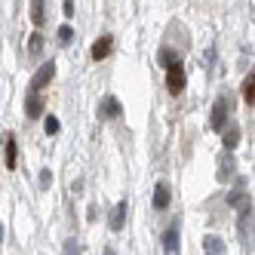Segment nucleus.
Here are the masks:
<instances>
[{"label":"nucleus","instance_id":"4be33fe9","mask_svg":"<svg viewBox=\"0 0 255 255\" xmlns=\"http://www.w3.org/2000/svg\"><path fill=\"white\" fill-rule=\"evenodd\" d=\"M52 185V172L49 169H40V188H49Z\"/></svg>","mask_w":255,"mask_h":255},{"label":"nucleus","instance_id":"9d476101","mask_svg":"<svg viewBox=\"0 0 255 255\" xmlns=\"http://www.w3.org/2000/svg\"><path fill=\"white\" fill-rule=\"evenodd\" d=\"M166 206H169V188L160 181L154 188V209H166Z\"/></svg>","mask_w":255,"mask_h":255},{"label":"nucleus","instance_id":"7ed1b4c3","mask_svg":"<svg viewBox=\"0 0 255 255\" xmlns=\"http://www.w3.org/2000/svg\"><path fill=\"white\" fill-rule=\"evenodd\" d=\"M228 99H215V105H212V117H209V123H212V129L215 132H222L225 129V123H228Z\"/></svg>","mask_w":255,"mask_h":255},{"label":"nucleus","instance_id":"393cba45","mask_svg":"<svg viewBox=\"0 0 255 255\" xmlns=\"http://www.w3.org/2000/svg\"><path fill=\"white\" fill-rule=\"evenodd\" d=\"M86 218H89V222H96V218H99V209H96V206H89V212H86Z\"/></svg>","mask_w":255,"mask_h":255},{"label":"nucleus","instance_id":"aec40b11","mask_svg":"<svg viewBox=\"0 0 255 255\" xmlns=\"http://www.w3.org/2000/svg\"><path fill=\"white\" fill-rule=\"evenodd\" d=\"M43 126H46V132H49V135H56V132H59V117H52V114H49Z\"/></svg>","mask_w":255,"mask_h":255},{"label":"nucleus","instance_id":"f257e3e1","mask_svg":"<svg viewBox=\"0 0 255 255\" xmlns=\"http://www.w3.org/2000/svg\"><path fill=\"white\" fill-rule=\"evenodd\" d=\"M237 228H240V240L243 246L252 243V206H249V200L240 206V218H237Z\"/></svg>","mask_w":255,"mask_h":255},{"label":"nucleus","instance_id":"4468645a","mask_svg":"<svg viewBox=\"0 0 255 255\" xmlns=\"http://www.w3.org/2000/svg\"><path fill=\"white\" fill-rule=\"evenodd\" d=\"M237 144H240V129H237V126H228L225 129V151H234Z\"/></svg>","mask_w":255,"mask_h":255},{"label":"nucleus","instance_id":"0eeeda50","mask_svg":"<svg viewBox=\"0 0 255 255\" xmlns=\"http://www.w3.org/2000/svg\"><path fill=\"white\" fill-rule=\"evenodd\" d=\"M203 252H206V255H225L228 249H225V240H222V237L209 234V237H203Z\"/></svg>","mask_w":255,"mask_h":255},{"label":"nucleus","instance_id":"b1692460","mask_svg":"<svg viewBox=\"0 0 255 255\" xmlns=\"http://www.w3.org/2000/svg\"><path fill=\"white\" fill-rule=\"evenodd\" d=\"M65 15H74V0H65V9H62Z\"/></svg>","mask_w":255,"mask_h":255},{"label":"nucleus","instance_id":"6ab92c4d","mask_svg":"<svg viewBox=\"0 0 255 255\" xmlns=\"http://www.w3.org/2000/svg\"><path fill=\"white\" fill-rule=\"evenodd\" d=\"M40 46H43L40 34H34V37H31V43H28V52H31V56H37V52H40Z\"/></svg>","mask_w":255,"mask_h":255},{"label":"nucleus","instance_id":"1a4fd4ad","mask_svg":"<svg viewBox=\"0 0 255 255\" xmlns=\"http://www.w3.org/2000/svg\"><path fill=\"white\" fill-rule=\"evenodd\" d=\"M123 222H126V200H120L111 212V231H123Z\"/></svg>","mask_w":255,"mask_h":255},{"label":"nucleus","instance_id":"39448f33","mask_svg":"<svg viewBox=\"0 0 255 255\" xmlns=\"http://www.w3.org/2000/svg\"><path fill=\"white\" fill-rule=\"evenodd\" d=\"M166 89H169L172 96H178L181 89H185V71H181V65L169 68V74H166Z\"/></svg>","mask_w":255,"mask_h":255},{"label":"nucleus","instance_id":"a878e982","mask_svg":"<svg viewBox=\"0 0 255 255\" xmlns=\"http://www.w3.org/2000/svg\"><path fill=\"white\" fill-rule=\"evenodd\" d=\"M0 246H3V222H0Z\"/></svg>","mask_w":255,"mask_h":255},{"label":"nucleus","instance_id":"f8f14e48","mask_svg":"<svg viewBox=\"0 0 255 255\" xmlns=\"http://www.w3.org/2000/svg\"><path fill=\"white\" fill-rule=\"evenodd\" d=\"M111 46H114V43H111V37L105 34L102 40H96V43H93V59H96V62H99V59H105L108 52H111Z\"/></svg>","mask_w":255,"mask_h":255},{"label":"nucleus","instance_id":"20e7f679","mask_svg":"<svg viewBox=\"0 0 255 255\" xmlns=\"http://www.w3.org/2000/svg\"><path fill=\"white\" fill-rule=\"evenodd\" d=\"M163 246H166L169 255H178V249H181V231H178V222H172V225L166 228V234H163Z\"/></svg>","mask_w":255,"mask_h":255},{"label":"nucleus","instance_id":"ddd939ff","mask_svg":"<svg viewBox=\"0 0 255 255\" xmlns=\"http://www.w3.org/2000/svg\"><path fill=\"white\" fill-rule=\"evenodd\" d=\"M102 114L105 117H120V102L114 96H105L102 99Z\"/></svg>","mask_w":255,"mask_h":255},{"label":"nucleus","instance_id":"423d86ee","mask_svg":"<svg viewBox=\"0 0 255 255\" xmlns=\"http://www.w3.org/2000/svg\"><path fill=\"white\" fill-rule=\"evenodd\" d=\"M234 172H237L234 154H231V151H225V154H222V160H218V178L228 181V178H234Z\"/></svg>","mask_w":255,"mask_h":255},{"label":"nucleus","instance_id":"f03ea898","mask_svg":"<svg viewBox=\"0 0 255 255\" xmlns=\"http://www.w3.org/2000/svg\"><path fill=\"white\" fill-rule=\"evenodd\" d=\"M56 77V62H46V65H40L37 68V74L31 77V93H40V89Z\"/></svg>","mask_w":255,"mask_h":255},{"label":"nucleus","instance_id":"dca6fc26","mask_svg":"<svg viewBox=\"0 0 255 255\" xmlns=\"http://www.w3.org/2000/svg\"><path fill=\"white\" fill-rule=\"evenodd\" d=\"M243 99L252 105L255 102V68L249 71V77H246V83H243Z\"/></svg>","mask_w":255,"mask_h":255},{"label":"nucleus","instance_id":"6e6552de","mask_svg":"<svg viewBox=\"0 0 255 255\" xmlns=\"http://www.w3.org/2000/svg\"><path fill=\"white\" fill-rule=\"evenodd\" d=\"M246 200H249V197H246V181H243V178H237L234 191L228 194V203H231V206H243Z\"/></svg>","mask_w":255,"mask_h":255},{"label":"nucleus","instance_id":"9b49d317","mask_svg":"<svg viewBox=\"0 0 255 255\" xmlns=\"http://www.w3.org/2000/svg\"><path fill=\"white\" fill-rule=\"evenodd\" d=\"M25 108H28V117H40V114H43V99H40L37 93H28Z\"/></svg>","mask_w":255,"mask_h":255},{"label":"nucleus","instance_id":"f3484780","mask_svg":"<svg viewBox=\"0 0 255 255\" xmlns=\"http://www.w3.org/2000/svg\"><path fill=\"white\" fill-rule=\"evenodd\" d=\"M31 22L43 25V0H31Z\"/></svg>","mask_w":255,"mask_h":255},{"label":"nucleus","instance_id":"2eb2a0df","mask_svg":"<svg viewBox=\"0 0 255 255\" xmlns=\"http://www.w3.org/2000/svg\"><path fill=\"white\" fill-rule=\"evenodd\" d=\"M160 65H163V68L181 65V62H178V52H175V49H160Z\"/></svg>","mask_w":255,"mask_h":255},{"label":"nucleus","instance_id":"412c9836","mask_svg":"<svg viewBox=\"0 0 255 255\" xmlns=\"http://www.w3.org/2000/svg\"><path fill=\"white\" fill-rule=\"evenodd\" d=\"M71 37H74L71 25H62V28H59V40H62V43H71Z\"/></svg>","mask_w":255,"mask_h":255},{"label":"nucleus","instance_id":"a211bd4d","mask_svg":"<svg viewBox=\"0 0 255 255\" xmlns=\"http://www.w3.org/2000/svg\"><path fill=\"white\" fill-rule=\"evenodd\" d=\"M6 166L15 169V138L12 135H6Z\"/></svg>","mask_w":255,"mask_h":255},{"label":"nucleus","instance_id":"5701e85b","mask_svg":"<svg viewBox=\"0 0 255 255\" xmlns=\"http://www.w3.org/2000/svg\"><path fill=\"white\" fill-rule=\"evenodd\" d=\"M65 255H77V243H74V240L65 243Z\"/></svg>","mask_w":255,"mask_h":255}]
</instances>
